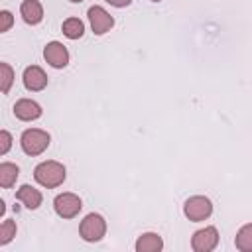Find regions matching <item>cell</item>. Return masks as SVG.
<instances>
[{"instance_id": "9c48e42d", "label": "cell", "mask_w": 252, "mask_h": 252, "mask_svg": "<svg viewBox=\"0 0 252 252\" xmlns=\"http://www.w3.org/2000/svg\"><path fill=\"white\" fill-rule=\"evenodd\" d=\"M47 85V75L43 73L41 67L37 65H30L24 69V87L32 93H37V91H43Z\"/></svg>"}, {"instance_id": "4fadbf2b", "label": "cell", "mask_w": 252, "mask_h": 252, "mask_svg": "<svg viewBox=\"0 0 252 252\" xmlns=\"http://www.w3.org/2000/svg\"><path fill=\"white\" fill-rule=\"evenodd\" d=\"M163 248V240L156 232H146L136 240V252H159Z\"/></svg>"}, {"instance_id": "e0dca14e", "label": "cell", "mask_w": 252, "mask_h": 252, "mask_svg": "<svg viewBox=\"0 0 252 252\" xmlns=\"http://www.w3.org/2000/svg\"><path fill=\"white\" fill-rule=\"evenodd\" d=\"M14 236H16V222L10 220V219H6V220L0 224V244H2V246L8 244Z\"/></svg>"}, {"instance_id": "9a60e30c", "label": "cell", "mask_w": 252, "mask_h": 252, "mask_svg": "<svg viewBox=\"0 0 252 252\" xmlns=\"http://www.w3.org/2000/svg\"><path fill=\"white\" fill-rule=\"evenodd\" d=\"M234 244L240 252H252V222L244 224L238 232H236V238H234Z\"/></svg>"}, {"instance_id": "603a6c76", "label": "cell", "mask_w": 252, "mask_h": 252, "mask_svg": "<svg viewBox=\"0 0 252 252\" xmlns=\"http://www.w3.org/2000/svg\"><path fill=\"white\" fill-rule=\"evenodd\" d=\"M152 2H159V0H152Z\"/></svg>"}, {"instance_id": "ac0fdd59", "label": "cell", "mask_w": 252, "mask_h": 252, "mask_svg": "<svg viewBox=\"0 0 252 252\" xmlns=\"http://www.w3.org/2000/svg\"><path fill=\"white\" fill-rule=\"evenodd\" d=\"M0 73H2V93L4 94H8V91H10V87H12V83H14V71H12V67L8 65V63H0Z\"/></svg>"}, {"instance_id": "5b68a950", "label": "cell", "mask_w": 252, "mask_h": 252, "mask_svg": "<svg viewBox=\"0 0 252 252\" xmlns=\"http://www.w3.org/2000/svg\"><path fill=\"white\" fill-rule=\"evenodd\" d=\"M53 209L61 219H73L83 209V203L75 193H61V195L55 197Z\"/></svg>"}, {"instance_id": "277c9868", "label": "cell", "mask_w": 252, "mask_h": 252, "mask_svg": "<svg viewBox=\"0 0 252 252\" xmlns=\"http://www.w3.org/2000/svg\"><path fill=\"white\" fill-rule=\"evenodd\" d=\"M183 213H185V217H187L189 220L199 222V220H205V219L211 217V213H213V203H211L207 197H203V195H195V197H189V199L185 201Z\"/></svg>"}, {"instance_id": "52a82bcc", "label": "cell", "mask_w": 252, "mask_h": 252, "mask_svg": "<svg viewBox=\"0 0 252 252\" xmlns=\"http://www.w3.org/2000/svg\"><path fill=\"white\" fill-rule=\"evenodd\" d=\"M89 22H91V28L96 35L106 33L114 26V18L102 6H91L89 8Z\"/></svg>"}, {"instance_id": "44dd1931", "label": "cell", "mask_w": 252, "mask_h": 252, "mask_svg": "<svg viewBox=\"0 0 252 252\" xmlns=\"http://www.w3.org/2000/svg\"><path fill=\"white\" fill-rule=\"evenodd\" d=\"M110 6H114V8H124V6H128L132 0H106Z\"/></svg>"}, {"instance_id": "7402d4cb", "label": "cell", "mask_w": 252, "mask_h": 252, "mask_svg": "<svg viewBox=\"0 0 252 252\" xmlns=\"http://www.w3.org/2000/svg\"><path fill=\"white\" fill-rule=\"evenodd\" d=\"M71 2H83V0H71Z\"/></svg>"}, {"instance_id": "6da1fadb", "label": "cell", "mask_w": 252, "mask_h": 252, "mask_svg": "<svg viewBox=\"0 0 252 252\" xmlns=\"http://www.w3.org/2000/svg\"><path fill=\"white\" fill-rule=\"evenodd\" d=\"M65 177H67L65 165L59 163V161H53V159L41 161V163H37L35 169H33V179H35L39 185L47 187V189L59 187V185L65 181Z\"/></svg>"}, {"instance_id": "7c38bea8", "label": "cell", "mask_w": 252, "mask_h": 252, "mask_svg": "<svg viewBox=\"0 0 252 252\" xmlns=\"http://www.w3.org/2000/svg\"><path fill=\"white\" fill-rule=\"evenodd\" d=\"M16 199L20 201V203H24L28 209H37L39 205H41V193L35 189V187H32V185H22L18 191H16Z\"/></svg>"}, {"instance_id": "5bb4252c", "label": "cell", "mask_w": 252, "mask_h": 252, "mask_svg": "<svg viewBox=\"0 0 252 252\" xmlns=\"http://www.w3.org/2000/svg\"><path fill=\"white\" fill-rule=\"evenodd\" d=\"M18 175H20V169H18L16 163H10V161H2L0 163V185L4 189H10L16 183Z\"/></svg>"}, {"instance_id": "8992f818", "label": "cell", "mask_w": 252, "mask_h": 252, "mask_svg": "<svg viewBox=\"0 0 252 252\" xmlns=\"http://www.w3.org/2000/svg\"><path fill=\"white\" fill-rule=\"evenodd\" d=\"M219 244V230L215 226H205L197 230L191 238V248L195 252H211Z\"/></svg>"}, {"instance_id": "3957f363", "label": "cell", "mask_w": 252, "mask_h": 252, "mask_svg": "<svg viewBox=\"0 0 252 252\" xmlns=\"http://www.w3.org/2000/svg\"><path fill=\"white\" fill-rule=\"evenodd\" d=\"M104 232H106V220H104L100 215H96V213L87 215V217L81 220V224H79V234H81L83 240H87V242H96V240H100V238L104 236Z\"/></svg>"}, {"instance_id": "8fae6325", "label": "cell", "mask_w": 252, "mask_h": 252, "mask_svg": "<svg viewBox=\"0 0 252 252\" xmlns=\"http://www.w3.org/2000/svg\"><path fill=\"white\" fill-rule=\"evenodd\" d=\"M20 14H22L24 22L30 26H35L43 20V8L37 0H24L20 6Z\"/></svg>"}, {"instance_id": "2e32d148", "label": "cell", "mask_w": 252, "mask_h": 252, "mask_svg": "<svg viewBox=\"0 0 252 252\" xmlns=\"http://www.w3.org/2000/svg\"><path fill=\"white\" fill-rule=\"evenodd\" d=\"M61 30H63L65 37H69V39H79V37L85 33V24H83L79 18H67V20L63 22V26H61Z\"/></svg>"}, {"instance_id": "ba28073f", "label": "cell", "mask_w": 252, "mask_h": 252, "mask_svg": "<svg viewBox=\"0 0 252 252\" xmlns=\"http://www.w3.org/2000/svg\"><path fill=\"white\" fill-rule=\"evenodd\" d=\"M43 57H45V61H47L51 67H55V69H63V67H67V63H69V51H67V47H65L63 43H59V41L47 43L45 49H43Z\"/></svg>"}, {"instance_id": "d6986e66", "label": "cell", "mask_w": 252, "mask_h": 252, "mask_svg": "<svg viewBox=\"0 0 252 252\" xmlns=\"http://www.w3.org/2000/svg\"><path fill=\"white\" fill-rule=\"evenodd\" d=\"M10 146H12V136H10L8 130H2L0 132V154L4 156L10 150Z\"/></svg>"}, {"instance_id": "7a4b0ae2", "label": "cell", "mask_w": 252, "mask_h": 252, "mask_svg": "<svg viewBox=\"0 0 252 252\" xmlns=\"http://www.w3.org/2000/svg\"><path fill=\"white\" fill-rule=\"evenodd\" d=\"M49 142H51V136L39 128H28V130H24V134L20 138V146H22L24 154H28V156L43 154L47 150Z\"/></svg>"}, {"instance_id": "ffe728a7", "label": "cell", "mask_w": 252, "mask_h": 252, "mask_svg": "<svg viewBox=\"0 0 252 252\" xmlns=\"http://www.w3.org/2000/svg\"><path fill=\"white\" fill-rule=\"evenodd\" d=\"M0 20H2L0 32H8V30L12 28V24H14V18H12V14H10L8 10H2V12H0Z\"/></svg>"}, {"instance_id": "30bf717a", "label": "cell", "mask_w": 252, "mask_h": 252, "mask_svg": "<svg viewBox=\"0 0 252 252\" xmlns=\"http://www.w3.org/2000/svg\"><path fill=\"white\" fill-rule=\"evenodd\" d=\"M41 106L32 100V98H20L16 104H14V114L18 120H24V122H30V120H35L41 116Z\"/></svg>"}]
</instances>
